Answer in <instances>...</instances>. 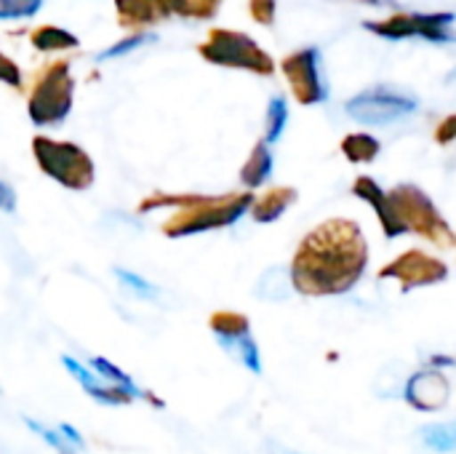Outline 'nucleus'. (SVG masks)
Masks as SVG:
<instances>
[{
  "mask_svg": "<svg viewBox=\"0 0 456 454\" xmlns=\"http://www.w3.org/2000/svg\"><path fill=\"white\" fill-rule=\"evenodd\" d=\"M115 276H118V281H120L126 289H131L136 297H142V300H155V297H158V286H155V284H150L147 278L136 276L134 270L115 268Z\"/></svg>",
  "mask_w": 456,
  "mask_h": 454,
  "instance_id": "nucleus-22",
  "label": "nucleus"
},
{
  "mask_svg": "<svg viewBox=\"0 0 456 454\" xmlns=\"http://www.w3.org/2000/svg\"><path fill=\"white\" fill-rule=\"evenodd\" d=\"M251 11H254V19L259 24H273L275 21V0H254Z\"/></svg>",
  "mask_w": 456,
  "mask_h": 454,
  "instance_id": "nucleus-26",
  "label": "nucleus"
},
{
  "mask_svg": "<svg viewBox=\"0 0 456 454\" xmlns=\"http://www.w3.org/2000/svg\"><path fill=\"white\" fill-rule=\"evenodd\" d=\"M436 142H438V144H452V142H456V112L454 115H449V118H444V120L438 123V128H436Z\"/></svg>",
  "mask_w": 456,
  "mask_h": 454,
  "instance_id": "nucleus-27",
  "label": "nucleus"
},
{
  "mask_svg": "<svg viewBox=\"0 0 456 454\" xmlns=\"http://www.w3.org/2000/svg\"><path fill=\"white\" fill-rule=\"evenodd\" d=\"M273 169H275V158H273V153H270V144L262 139V142L254 144L248 161H246L243 169H240V182H243V187H248V190L262 187V185L273 177Z\"/></svg>",
  "mask_w": 456,
  "mask_h": 454,
  "instance_id": "nucleus-14",
  "label": "nucleus"
},
{
  "mask_svg": "<svg viewBox=\"0 0 456 454\" xmlns=\"http://www.w3.org/2000/svg\"><path fill=\"white\" fill-rule=\"evenodd\" d=\"M286 123H289V104L283 96H273L267 104V112H265V142L275 144L283 136Z\"/></svg>",
  "mask_w": 456,
  "mask_h": 454,
  "instance_id": "nucleus-18",
  "label": "nucleus"
},
{
  "mask_svg": "<svg viewBox=\"0 0 456 454\" xmlns=\"http://www.w3.org/2000/svg\"><path fill=\"white\" fill-rule=\"evenodd\" d=\"M219 0H187L184 5V13H192V16H214Z\"/></svg>",
  "mask_w": 456,
  "mask_h": 454,
  "instance_id": "nucleus-28",
  "label": "nucleus"
},
{
  "mask_svg": "<svg viewBox=\"0 0 456 454\" xmlns=\"http://www.w3.org/2000/svg\"><path fill=\"white\" fill-rule=\"evenodd\" d=\"M61 364H64V369L77 380V385H80L96 404H104V407H123V404H131V401L136 399L131 391L104 383L88 364H80V361L72 359V356H61Z\"/></svg>",
  "mask_w": 456,
  "mask_h": 454,
  "instance_id": "nucleus-12",
  "label": "nucleus"
},
{
  "mask_svg": "<svg viewBox=\"0 0 456 454\" xmlns=\"http://www.w3.org/2000/svg\"><path fill=\"white\" fill-rule=\"evenodd\" d=\"M37 166L59 185L69 190H86L94 182V163L91 158L72 142H56L37 136L32 142Z\"/></svg>",
  "mask_w": 456,
  "mask_h": 454,
  "instance_id": "nucleus-4",
  "label": "nucleus"
},
{
  "mask_svg": "<svg viewBox=\"0 0 456 454\" xmlns=\"http://www.w3.org/2000/svg\"><path fill=\"white\" fill-rule=\"evenodd\" d=\"M353 195L374 209L385 238L393 241L403 235H419L438 249H456L452 225L419 185L403 182L393 190H385L377 179L363 174L353 182Z\"/></svg>",
  "mask_w": 456,
  "mask_h": 454,
  "instance_id": "nucleus-2",
  "label": "nucleus"
},
{
  "mask_svg": "<svg viewBox=\"0 0 456 454\" xmlns=\"http://www.w3.org/2000/svg\"><path fill=\"white\" fill-rule=\"evenodd\" d=\"M56 431L67 439V444H72L75 450H83L86 447V442H83V436L72 428V425H67V423H61V425H56Z\"/></svg>",
  "mask_w": 456,
  "mask_h": 454,
  "instance_id": "nucleus-31",
  "label": "nucleus"
},
{
  "mask_svg": "<svg viewBox=\"0 0 456 454\" xmlns=\"http://www.w3.org/2000/svg\"><path fill=\"white\" fill-rule=\"evenodd\" d=\"M369 241L355 219H326L297 246L289 265L291 289L305 297H342L369 268Z\"/></svg>",
  "mask_w": 456,
  "mask_h": 454,
  "instance_id": "nucleus-1",
  "label": "nucleus"
},
{
  "mask_svg": "<svg viewBox=\"0 0 456 454\" xmlns=\"http://www.w3.org/2000/svg\"><path fill=\"white\" fill-rule=\"evenodd\" d=\"M123 13H134V19H155L166 13L163 0H120Z\"/></svg>",
  "mask_w": 456,
  "mask_h": 454,
  "instance_id": "nucleus-23",
  "label": "nucleus"
},
{
  "mask_svg": "<svg viewBox=\"0 0 456 454\" xmlns=\"http://www.w3.org/2000/svg\"><path fill=\"white\" fill-rule=\"evenodd\" d=\"M254 193H230V195H200L192 206L179 209L166 225L163 233L168 238H187L208 230H222L235 225L240 217L251 211Z\"/></svg>",
  "mask_w": 456,
  "mask_h": 454,
  "instance_id": "nucleus-3",
  "label": "nucleus"
},
{
  "mask_svg": "<svg viewBox=\"0 0 456 454\" xmlns=\"http://www.w3.org/2000/svg\"><path fill=\"white\" fill-rule=\"evenodd\" d=\"M382 153V142L371 134H347L342 139V155L350 161V163H374Z\"/></svg>",
  "mask_w": 456,
  "mask_h": 454,
  "instance_id": "nucleus-15",
  "label": "nucleus"
},
{
  "mask_svg": "<svg viewBox=\"0 0 456 454\" xmlns=\"http://www.w3.org/2000/svg\"><path fill=\"white\" fill-rule=\"evenodd\" d=\"M200 54L222 67L248 70L256 75H273L275 64L267 51H262L248 35L230 32V29H214L211 37L200 45Z\"/></svg>",
  "mask_w": 456,
  "mask_h": 454,
  "instance_id": "nucleus-5",
  "label": "nucleus"
},
{
  "mask_svg": "<svg viewBox=\"0 0 456 454\" xmlns=\"http://www.w3.org/2000/svg\"><path fill=\"white\" fill-rule=\"evenodd\" d=\"M40 5L43 0H0V19H27Z\"/></svg>",
  "mask_w": 456,
  "mask_h": 454,
  "instance_id": "nucleus-24",
  "label": "nucleus"
},
{
  "mask_svg": "<svg viewBox=\"0 0 456 454\" xmlns=\"http://www.w3.org/2000/svg\"><path fill=\"white\" fill-rule=\"evenodd\" d=\"M299 201V190L297 187H273L262 195H254V203H251V211L248 217L259 225H270V222H278L294 203Z\"/></svg>",
  "mask_w": 456,
  "mask_h": 454,
  "instance_id": "nucleus-13",
  "label": "nucleus"
},
{
  "mask_svg": "<svg viewBox=\"0 0 456 454\" xmlns=\"http://www.w3.org/2000/svg\"><path fill=\"white\" fill-rule=\"evenodd\" d=\"M35 45L43 48V51H51V48H72L77 45V37L69 35L67 29H56V27H45L35 35Z\"/></svg>",
  "mask_w": 456,
  "mask_h": 454,
  "instance_id": "nucleus-21",
  "label": "nucleus"
},
{
  "mask_svg": "<svg viewBox=\"0 0 456 454\" xmlns=\"http://www.w3.org/2000/svg\"><path fill=\"white\" fill-rule=\"evenodd\" d=\"M361 3H371V5H377L379 0H361Z\"/></svg>",
  "mask_w": 456,
  "mask_h": 454,
  "instance_id": "nucleus-32",
  "label": "nucleus"
},
{
  "mask_svg": "<svg viewBox=\"0 0 456 454\" xmlns=\"http://www.w3.org/2000/svg\"><path fill=\"white\" fill-rule=\"evenodd\" d=\"M347 115L363 126H387L419 110V102L411 94H403L390 86H374L361 91L345 104Z\"/></svg>",
  "mask_w": 456,
  "mask_h": 454,
  "instance_id": "nucleus-6",
  "label": "nucleus"
},
{
  "mask_svg": "<svg viewBox=\"0 0 456 454\" xmlns=\"http://www.w3.org/2000/svg\"><path fill=\"white\" fill-rule=\"evenodd\" d=\"M150 40H155V35H134V37H126V40L115 43L112 48L102 51V54L96 56V62H104V59H118V56H123V54H131L134 48H139V45L150 43Z\"/></svg>",
  "mask_w": 456,
  "mask_h": 454,
  "instance_id": "nucleus-25",
  "label": "nucleus"
},
{
  "mask_svg": "<svg viewBox=\"0 0 456 454\" xmlns=\"http://www.w3.org/2000/svg\"><path fill=\"white\" fill-rule=\"evenodd\" d=\"M422 444L428 450L438 454H454L456 452V420L446 423H433L422 428Z\"/></svg>",
  "mask_w": 456,
  "mask_h": 454,
  "instance_id": "nucleus-17",
  "label": "nucleus"
},
{
  "mask_svg": "<svg viewBox=\"0 0 456 454\" xmlns=\"http://www.w3.org/2000/svg\"><path fill=\"white\" fill-rule=\"evenodd\" d=\"M208 326H211L214 340L230 359H235L251 375H262V353L251 332L248 316L235 313V310H219L211 316Z\"/></svg>",
  "mask_w": 456,
  "mask_h": 454,
  "instance_id": "nucleus-7",
  "label": "nucleus"
},
{
  "mask_svg": "<svg viewBox=\"0 0 456 454\" xmlns=\"http://www.w3.org/2000/svg\"><path fill=\"white\" fill-rule=\"evenodd\" d=\"M403 399L417 412H441L452 399V385L438 369H419L406 380Z\"/></svg>",
  "mask_w": 456,
  "mask_h": 454,
  "instance_id": "nucleus-11",
  "label": "nucleus"
},
{
  "mask_svg": "<svg viewBox=\"0 0 456 454\" xmlns=\"http://www.w3.org/2000/svg\"><path fill=\"white\" fill-rule=\"evenodd\" d=\"M88 367L104 380V383H110V385H118V388H126V391H131L136 399H147L150 401V393H144L120 367H115L110 359H104V356H94L91 361H88Z\"/></svg>",
  "mask_w": 456,
  "mask_h": 454,
  "instance_id": "nucleus-16",
  "label": "nucleus"
},
{
  "mask_svg": "<svg viewBox=\"0 0 456 454\" xmlns=\"http://www.w3.org/2000/svg\"><path fill=\"white\" fill-rule=\"evenodd\" d=\"M24 425H27L35 436H40L51 450H56L59 454H75V447L67 444V439H64L56 428H48V425H43V423H37V420H32V417H24Z\"/></svg>",
  "mask_w": 456,
  "mask_h": 454,
  "instance_id": "nucleus-20",
  "label": "nucleus"
},
{
  "mask_svg": "<svg viewBox=\"0 0 456 454\" xmlns=\"http://www.w3.org/2000/svg\"><path fill=\"white\" fill-rule=\"evenodd\" d=\"M16 209V193H13V187L11 185H5L3 179H0V211H13Z\"/></svg>",
  "mask_w": 456,
  "mask_h": 454,
  "instance_id": "nucleus-30",
  "label": "nucleus"
},
{
  "mask_svg": "<svg viewBox=\"0 0 456 454\" xmlns=\"http://www.w3.org/2000/svg\"><path fill=\"white\" fill-rule=\"evenodd\" d=\"M449 273L452 270L441 257L422 252V249H409L379 270V281H395L401 286V292L409 294L414 289L438 286V284L449 281Z\"/></svg>",
  "mask_w": 456,
  "mask_h": 454,
  "instance_id": "nucleus-8",
  "label": "nucleus"
},
{
  "mask_svg": "<svg viewBox=\"0 0 456 454\" xmlns=\"http://www.w3.org/2000/svg\"><path fill=\"white\" fill-rule=\"evenodd\" d=\"M281 67L299 104H321L329 99V86L321 75V51L315 45L286 56Z\"/></svg>",
  "mask_w": 456,
  "mask_h": 454,
  "instance_id": "nucleus-10",
  "label": "nucleus"
},
{
  "mask_svg": "<svg viewBox=\"0 0 456 454\" xmlns=\"http://www.w3.org/2000/svg\"><path fill=\"white\" fill-rule=\"evenodd\" d=\"M72 107V78L67 64H56L35 88L29 99V118L35 126H56L69 115Z\"/></svg>",
  "mask_w": 456,
  "mask_h": 454,
  "instance_id": "nucleus-9",
  "label": "nucleus"
},
{
  "mask_svg": "<svg viewBox=\"0 0 456 454\" xmlns=\"http://www.w3.org/2000/svg\"><path fill=\"white\" fill-rule=\"evenodd\" d=\"M289 286H291V276L283 270V268H273L262 276V284L256 289V294L267 297V300H283L289 294Z\"/></svg>",
  "mask_w": 456,
  "mask_h": 454,
  "instance_id": "nucleus-19",
  "label": "nucleus"
},
{
  "mask_svg": "<svg viewBox=\"0 0 456 454\" xmlns=\"http://www.w3.org/2000/svg\"><path fill=\"white\" fill-rule=\"evenodd\" d=\"M0 80H3V83H8V86H19V83H21V72H19V67H16L11 59H5L3 54H0Z\"/></svg>",
  "mask_w": 456,
  "mask_h": 454,
  "instance_id": "nucleus-29",
  "label": "nucleus"
}]
</instances>
